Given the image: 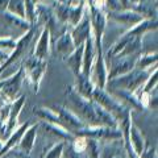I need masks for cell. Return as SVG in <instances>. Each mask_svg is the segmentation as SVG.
<instances>
[{"label": "cell", "mask_w": 158, "mask_h": 158, "mask_svg": "<svg viewBox=\"0 0 158 158\" xmlns=\"http://www.w3.org/2000/svg\"><path fill=\"white\" fill-rule=\"evenodd\" d=\"M65 99H66L65 107H67L71 112L75 113L86 125L102 127L98 117V103L95 100L79 95L75 91L74 86H69L66 88Z\"/></svg>", "instance_id": "obj_1"}, {"label": "cell", "mask_w": 158, "mask_h": 158, "mask_svg": "<svg viewBox=\"0 0 158 158\" xmlns=\"http://www.w3.org/2000/svg\"><path fill=\"white\" fill-rule=\"evenodd\" d=\"M154 69H157V65L153 66L152 69H146V70H140V69L135 67L131 71L123 74V75H118L116 78L107 81L106 90H123L136 94L137 90H140L142 87V85L145 83L148 77L150 75Z\"/></svg>", "instance_id": "obj_2"}, {"label": "cell", "mask_w": 158, "mask_h": 158, "mask_svg": "<svg viewBox=\"0 0 158 158\" xmlns=\"http://www.w3.org/2000/svg\"><path fill=\"white\" fill-rule=\"evenodd\" d=\"M91 99L95 100L99 106H102L107 112H110L111 115L116 118L117 124L127 118L129 115H132V110L128 107L125 103H123L120 99H117L108 92L106 88H99L95 87L92 91Z\"/></svg>", "instance_id": "obj_3"}, {"label": "cell", "mask_w": 158, "mask_h": 158, "mask_svg": "<svg viewBox=\"0 0 158 158\" xmlns=\"http://www.w3.org/2000/svg\"><path fill=\"white\" fill-rule=\"evenodd\" d=\"M23 70H24V77L28 79L29 85L32 86L34 92L40 91V86H41L42 78L46 73L48 67V61L46 59H40L33 57L32 54L29 57H25L23 61Z\"/></svg>", "instance_id": "obj_4"}, {"label": "cell", "mask_w": 158, "mask_h": 158, "mask_svg": "<svg viewBox=\"0 0 158 158\" xmlns=\"http://www.w3.org/2000/svg\"><path fill=\"white\" fill-rule=\"evenodd\" d=\"M34 33H36V25H33L31 29H28L25 33L21 34V36L17 38L13 50L9 53V56H8V58L6 59V61L0 65V73H3L7 67L12 66L13 63L19 62L21 58L27 57V53H28L29 48H31V45H32L33 38H34Z\"/></svg>", "instance_id": "obj_5"}, {"label": "cell", "mask_w": 158, "mask_h": 158, "mask_svg": "<svg viewBox=\"0 0 158 158\" xmlns=\"http://www.w3.org/2000/svg\"><path fill=\"white\" fill-rule=\"evenodd\" d=\"M24 81H25L24 70H23V67H20L12 75L7 77L6 83H4V86L2 87V91H0V99H4L7 102H13L19 96Z\"/></svg>", "instance_id": "obj_6"}, {"label": "cell", "mask_w": 158, "mask_h": 158, "mask_svg": "<svg viewBox=\"0 0 158 158\" xmlns=\"http://www.w3.org/2000/svg\"><path fill=\"white\" fill-rule=\"evenodd\" d=\"M140 54H133V56H127V57H118V58H113L110 59L107 62V81L113 79L118 75H123L128 71H131L132 69H135L136 61Z\"/></svg>", "instance_id": "obj_7"}, {"label": "cell", "mask_w": 158, "mask_h": 158, "mask_svg": "<svg viewBox=\"0 0 158 158\" xmlns=\"http://www.w3.org/2000/svg\"><path fill=\"white\" fill-rule=\"evenodd\" d=\"M53 110L56 111L57 116H58V125H61L65 128V129H67L73 136L75 135L83 125H86L75 113L71 112L65 106H54Z\"/></svg>", "instance_id": "obj_8"}, {"label": "cell", "mask_w": 158, "mask_h": 158, "mask_svg": "<svg viewBox=\"0 0 158 158\" xmlns=\"http://www.w3.org/2000/svg\"><path fill=\"white\" fill-rule=\"evenodd\" d=\"M32 27L33 24L29 23L27 19L20 17L17 15L7 11V9L0 12V28L7 29V31H13L21 36Z\"/></svg>", "instance_id": "obj_9"}, {"label": "cell", "mask_w": 158, "mask_h": 158, "mask_svg": "<svg viewBox=\"0 0 158 158\" xmlns=\"http://www.w3.org/2000/svg\"><path fill=\"white\" fill-rule=\"evenodd\" d=\"M99 158H129L123 137L111 141H100Z\"/></svg>", "instance_id": "obj_10"}, {"label": "cell", "mask_w": 158, "mask_h": 158, "mask_svg": "<svg viewBox=\"0 0 158 158\" xmlns=\"http://www.w3.org/2000/svg\"><path fill=\"white\" fill-rule=\"evenodd\" d=\"M70 34L73 37V41H74V44H75V46L82 45V44L92 34L91 21H90V13H88L87 7H86L85 15H83V17L81 19V21H79L75 27L70 28Z\"/></svg>", "instance_id": "obj_11"}, {"label": "cell", "mask_w": 158, "mask_h": 158, "mask_svg": "<svg viewBox=\"0 0 158 158\" xmlns=\"http://www.w3.org/2000/svg\"><path fill=\"white\" fill-rule=\"evenodd\" d=\"M106 13H107V20H112V21L121 24V25H125L128 28L135 27L136 24H138L145 19L142 15L132 11V9H123V11L106 12Z\"/></svg>", "instance_id": "obj_12"}, {"label": "cell", "mask_w": 158, "mask_h": 158, "mask_svg": "<svg viewBox=\"0 0 158 158\" xmlns=\"http://www.w3.org/2000/svg\"><path fill=\"white\" fill-rule=\"evenodd\" d=\"M38 128H40V123H32V124L27 128V131L23 133V136L17 144L19 153L21 156H24V157L31 156L32 149L34 146V141H36V135H37Z\"/></svg>", "instance_id": "obj_13"}, {"label": "cell", "mask_w": 158, "mask_h": 158, "mask_svg": "<svg viewBox=\"0 0 158 158\" xmlns=\"http://www.w3.org/2000/svg\"><path fill=\"white\" fill-rule=\"evenodd\" d=\"M52 41H50V33L46 28H41V33H40L38 41L32 49V56L40 58V59H49L50 57V50H52Z\"/></svg>", "instance_id": "obj_14"}, {"label": "cell", "mask_w": 158, "mask_h": 158, "mask_svg": "<svg viewBox=\"0 0 158 158\" xmlns=\"http://www.w3.org/2000/svg\"><path fill=\"white\" fill-rule=\"evenodd\" d=\"M53 48H54L56 54L61 57L62 59H65L67 56H70V54L74 52V49L77 48L75 44L73 41L71 34H70V29L65 31L56 41L53 42Z\"/></svg>", "instance_id": "obj_15"}, {"label": "cell", "mask_w": 158, "mask_h": 158, "mask_svg": "<svg viewBox=\"0 0 158 158\" xmlns=\"http://www.w3.org/2000/svg\"><path fill=\"white\" fill-rule=\"evenodd\" d=\"M85 48H83V59H82V69L81 73L86 77H90L91 70H92V65L95 61V56H96V50H95V44H94V38L92 34L85 41Z\"/></svg>", "instance_id": "obj_16"}, {"label": "cell", "mask_w": 158, "mask_h": 158, "mask_svg": "<svg viewBox=\"0 0 158 158\" xmlns=\"http://www.w3.org/2000/svg\"><path fill=\"white\" fill-rule=\"evenodd\" d=\"M40 127L42 128V132L45 133L48 137L56 138V140H58V141L70 142L74 138V136L67 129H65L63 127L58 125V124H54V123L42 121V123H40Z\"/></svg>", "instance_id": "obj_17"}, {"label": "cell", "mask_w": 158, "mask_h": 158, "mask_svg": "<svg viewBox=\"0 0 158 158\" xmlns=\"http://www.w3.org/2000/svg\"><path fill=\"white\" fill-rule=\"evenodd\" d=\"M24 104H25V95H20L17 96L11 104V110H9V115H8V120L6 124V129H4V135H9L17 125L19 121V116L21 112Z\"/></svg>", "instance_id": "obj_18"}, {"label": "cell", "mask_w": 158, "mask_h": 158, "mask_svg": "<svg viewBox=\"0 0 158 158\" xmlns=\"http://www.w3.org/2000/svg\"><path fill=\"white\" fill-rule=\"evenodd\" d=\"M31 124H32V123L27 121V123H24V124H21L20 127L15 128V129H13L11 133H9L8 138H7L6 141H4V145H3V148H2V150H0V158H3L4 156H7L8 152H11L13 148L17 146L20 138H21V136H23V133L27 131V128L31 125Z\"/></svg>", "instance_id": "obj_19"}, {"label": "cell", "mask_w": 158, "mask_h": 158, "mask_svg": "<svg viewBox=\"0 0 158 158\" xmlns=\"http://www.w3.org/2000/svg\"><path fill=\"white\" fill-rule=\"evenodd\" d=\"M74 88H75V91L79 95H82L83 98L91 99L95 85H94V82L91 81L90 77H86V75H83L82 73H79L78 75H75V86H74Z\"/></svg>", "instance_id": "obj_20"}, {"label": "cell", "mask_w": 158, "mask_h": 158, "mask_svg": "<svg viewBox=\"0 0 158 158\" xmlns=\"http://www.w3.org/2000/svg\"><path fill=\"white\" fill-rule=\"evenodd\" d=\"M85 44V42H83ZM79 45L74 49V52L70 54V56H67L65 59H63V62L66 63L69 66V69L73 71L74 75H78L79 73H81V69H82V59H83V48L85 45Z\"/></svg>", "instance_id": "obj_21"}, {"label": "cell", "mask_w": 158, "mask_h": 158, "mask_svg": "<svg viewBox=\"0 0 158 158\" xmlns=\"http://www.w3.org/2000/svg\"><path fill=\"white\" fill-rule=\"evenodd\" d=\"M87 7L86 0H78V3H71L70 8H69V17H67V25L73 28L81 21V19L83 17Z\"/></svg>", "instance_id": "obj_22"}, {"label": "cell", "mask_w": 158, "mask_h": 158, "mask_svg": "<svg viewBox=\"0 0 158 158\" xmlns=\"http://www.w3.org/2000/svg\"><path fill=\"white\" fill-rule=\"evenodd\" d=\"M157 50L154 52H146V53H141L138 56L137 61H136V69H140V70H146V69H152L153 66L157 65Z\"/></svg>", "instance_id": "obj_23"}, {"label": "cell", "mask_w": 158, "mask_h": 158, "mask_svg": "<svg viewBox=\"0 0 158 158\" xmlns=\"http://www.w3.org/2000/svg\"><path fill=\"white\" fill-rule=\"evenodd\" d=\"M66 141H58L52 145L49 149L44 153L42 158H63V149H65Z\"/></svg>", "instance_id": "obj_24"}, {"label": "cell", "mask_w": 158, "mask_h": 158, "mask_svg": "<svg viewBox=\"0 0 158 158\" xmlns=\"http://www.w3.org/2000/svg\"><path fill=\"white\" fill-rule=\"evenodd\" d=\"M7 11L12 12L17 16L25 19V7H24V0H8Z\"/></svg>", "instance_id": "obj_25"}, {"label": "cell", "mask_w": 158, "mask_h": 158, "mask_svg": "<svg viewBox=\"0 0 158 158\" xmlns=\"http://www.w3.org/2000/svg\"><path fill=\"white\" fill-rule=\"evenodd\" d=\"M17 38L11 37V36H0V50L11 53L13 50L15 45H16Z\"/></svg>", "instance_id": "obj_26"}, {"label": "cell", "mask_w": 158, "mask_h": 158, "mask_svg": "<svg viewBox=\"0 0 158 158\" xmlns=\"http://www.w3.org/2000/svg\"><path fill=\"white\" fill-rule=\"evenodd\" d=\"M24 7H25V19L31 24L34 25L36 21V13H34V4L32 0H24Z\"/></svg>", "instance_id": "obj_27"}, {"label": "cell", "mask_w": 158, "mask_h": 158, "mask_svg": "<svg viewBox=\"0 0 158 158\" xmlns=\"http://www.w3.org/2000/svg\"><path fill=\"white\" fill-rule=\"evenodd\" d=\"M104 11L106 12H117L123 11L121 3L118 0H104Z\"/></svg>", "instance_id": "obj_28"}, {"label": "cell", "mask_w": 158, "mask_h": 158, "mask_svg": "<svg viewBox=\"0 0 158 158\" xmlns=\"http://www.w3.org/2000/svg\"><path fill=\"white\" fill-rule=\"evenodd\" d=\"M140 158H158V156H157V146H152V145L146 144L144 152L140 154Z\"/></svg>", "instance_id": "obj_29"}, {"label": "cell", "mask_w": 158, "mask_h": 158, "mask_svg": "<svg viewBox=\"0 0 158 158\" xmlns=\"http://www.w3.org/2000/svg\"><path fill=\"white\" fill-rule=\"evenodd\" d=\"M7 6H8V0H0V12L6 11Z\"/></svg>", "instance_id": "obj_30"}, {"label": "cell", "mask_w": 158, "mask_h": 158, "mask_svg": "<svg viewBox=\"0 0 158 158\" xmlns=\"http://www.w3.org/2000/svg\"><path fill=\"white\" fill-rule=\"evenodd\" d=\"M121 3V7L123 9H128L129 8V4H131V0H118Z\"/></svg>", "instance_id": "obj_31"}, {"label": "cell", "mask_w": 158, "mask_h": 158, "mask_svg": "<svg viewBox=\"0 0 158 158\" xmlns=\"http://www.w3.org/2000/svg\"><path fill=\"white\" fill-rule=\"evenodd\" d=\"M33 4L36 6V4H48L49 3V0H32Z\"/></svg>", "instance_id": "obj_32"}, {"label": "cell", "mask_w": 158, "mask_h": 158, "mask_svg": "<svg viewBox=\"0 0 158 158\" xmlns=\"http://www.w3.org/2000/svg\"><path fill=\"white\" fill-rule=\"evenodd\" d=\"M6 79H7V78H3V79H0V91H2V87L4 86V83H6Z\"/></svg>", "instance_id": "obj_33"}, {"label": "cell", "mask_w": 158, "mask_h": 158, "mask_svg": "<svg viewBox=\"0 0 158 158\" xmlns=\"http://www.w3.org/2000/svg\"><path fill=\"white\" fill-rule=\"evenodd\" d=\"M57 2H61V3H69V4H71V3H70V0H57Z\"/></svg>", "instance_id": "obj_34"}, {"label": "cell", "mask_w": 158, "mask_h": 158, "mask_svg": "<svg viewBox=\"0 0 158 158\" xmlns=\"http://www.w3.org/2000/svg\"><path fill=\"white\" fill-rule=\"evenodd\" d=\"M4 145V140H0V150H2V148Z\"/></svg>", "instance_id": "obj_35"}, {"label": "cell", "mask_w": 158, "mask_h": 158, "mask_svg": "<svg viewBox=\"0 0 158 158\" xmlns=\"http://www.w3.org/2000/svg\"><path fill=\"white\" fill-rule=\"evenodd\" d=\"M145 2H148V0H138V3H145Z\"/></svg>", "instance_id": "obj_36"}]
</instances>
